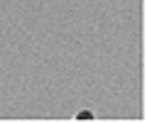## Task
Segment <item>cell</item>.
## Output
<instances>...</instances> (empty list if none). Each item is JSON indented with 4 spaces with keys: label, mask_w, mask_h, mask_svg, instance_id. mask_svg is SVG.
Listing matches in <instances>:
<instances>
[{
    "label": "cell",
    "mask_w": 147,
    "mask_h": 122,
    "mask_svg": "<svg viewBox=\"0 0 147 122\" xmlns=\"http://www.w3.org/2000/svg\"><path fill=\"white\" fill-rule=\"evenodd\" d=\"M76 120L79 122H88V120H93V112L91 110H81V112H76Z\"/></svg>",
    "instance_id": "1"
}]
</instances>
